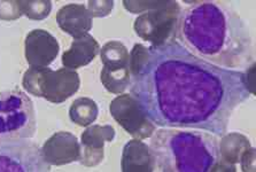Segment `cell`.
<instances>
[{
	"mask_svg": "<svg viewBox=\"0 0 256 172\" xmlns=\"http://www.w3.org/2000/svg\"><path fill=\"white\" fill-rule=\"evenodd\" d=\"M22 16L18 2H0V18L10 21Z\"/></svg>",
	"mask_w": 256,
	"mask_h": 172,
	"instance_id": "ffe728a7",
	"label": "cell"
},
{
	"mask_svg": "<svg viewBox=\"0 0 256 172\" xmlns=\"http://www.w3.org/2000/svg\"><path fill=\"white\" fill-rule=\"evenodd\" d=\"M244 77H245V85L250 94H254L255 90V64L253 62L250 68H248L246 72H244Z\"/></svg>",
	"mask_w": 256,
	"mask_h": 172,
	"instance_id": "603a6c76",
	"label": "cell"
},
{
	"mask_svg": "<svg viewBox=\"0 0 256 172\" xmlns=\"http://www.w3.org/2000/svg\"><path fill=\"white\" fill-rule=\"evenodd\" d=\"M99 53L98 42L88 34L80 38L74 39L70 48L62 54V64L67 69L76 70L91 64Z\"/></svg>",
	"mask_w": 256,
	"mask_h": 172,
	"instance_id": "5bb4252c",
	"label": "cell"
},
{
	"mask_svg": "<svg viewBox=\"0 0 256 172\" xmlns=\"http://www.w3.org/2000/svg\"><path fill=\"white\" fill-rule=\"evenodd\" d=\"M59 50V42L48 31L34 29L26 34L24 53L31 68H48L56 58Z\"/></svg>",
	"mask_w": 256,
	"mask_h": 172,
	"instance_id": "9c48e42d",
	"label": "cell"
},
{
	"mask_svg": "<svg viewBox=\"0 0 256 172\" xmlns=\"http://www.w3.org/2000/svg\"><path fill=\"white\" fill-rule=\"evenodd\" d=\"M250 148H252L250 140L244 134L236 132L224 134L218 144L220 158L231 164L240 163V160Z\"/></svg>",
	"mask_w": 256,
	"mask_h": 172,
	"instance_id": "9a60e30c",
	"label": "cell"
},
{
	"mask_svg": "<svg viewBox=\"0 0 256 172\" xmlns=\"http://www.w3.org/2000/svg\"><path fill=\"white\" fill-rule=\"evenodd\" d=\"M115 130L110 125L88 126L80 136V163L85 166H96L104 160V142H113Z\"/></svg>",
	"mask_w": 256,
	"mask_h": 172,
	"instance_id": "8fae6325",
	"label": "cell"
},
{
	"mask_svg": "<svg viewBox=\"0 0 256 172\" xmlns=\"http://www.w3.org/2000/svg\"><path fill=\"white\" fill-rule=\"evenodd\" d=\"M40 147L28 139H0V172H50Z\"/></svg>",
	"mask_w": 256,
	"mask_h": 172,
	"instance_id": "52a82bcc",
	"label": "cell"
},
{
	"mask_svg": "<svg viewBox=\"0 0 256 172\" xmlns=\"http://www.w3.org/2000/svg\"><path fill=\"white\" fill-rule=\"evenodd\" d=\"M98 106L90 98H78L70 106L69 117L80 126H90L98 117Z\"/></svg>",
	"mask_w": 256,
	"mask_h": 172,
	"instance_id": "e0dca14e",
	"label": "cell"
},
{
	"mask_svg": "<svg viewBox=\"0 0 256 172\" xmlns=\"http://www.w3.org/2000/svg\"><path fill=\"white\" fill-rule=\"evenodd\" d=\"M110 110L116 122L134 139L150 138L155 132V125L150 122L142 106L131 94L116 96L110 102Z\"/></svg>",
	"mask_w": 256,
	"mask_h": 172,
	"instance_id": "ba28073f",
	"label": "cell"
},
{
	"mask_svg": "<svg viewBox=\"0 0 256 172\" xmlns=\"http://www.w3.org/2000/svg\"><path fill=\"white\" fill-rule=\"evenodd\" d=\"M132 96L150 122L224 136L236 107L250 93L244 72L201 60L174 40L148 48V58L130 78Z\"/></svg>",
	"mask_w": 256,
	"mask_h": 172,
	"instance_id": "6da1fadb",
	"label": "cell"
},
{
	"mask_svg": "<svg viewBox=\"0 0 256 172\" xmlns=\"http://www.w3.org/2000/svg\"><path fill=\"white\" fill-rule=\"evenodd\" d=\"M180 13L177 2H147L146 12L134 20V29L142 40L160 48L176 38Z\"/></svg>",
	"mask_w": 256,
	"mask_h": 172,
	"instance_id": "277c9868",
	"label": "cell"
},
{
	"mask_svg": "<svg viewBox=\"0 0 256 172\" xmlns=\"http://www.w3.org/2000/svg\"><path fill=\"white\" fill-rule=\"evenodd\" d=\"M177 34L193 56L217 67L236 70L253 64L250 29L242 16L224 2H192L180 13Z\"/></svg>",
	"mask_w": 256,
	"mask_h": 172,
	"instance_id": "7a4b0ae2",
	"label": "cell"
},
{
	"mask_svg": "<svg viewBox=\"0 0 256 172\" xmlns=\"http://www.w3.org/2000/svg\"><path fill=\"white\" fill-rule=\"evenodd\" d=\"M88 5L93 18H104L113 10L114 2H88Z\"/></svg>",
	"mask_w": 256,
	"mask_h": 172,
	"instance_id": "44dd1931",
	"label": "cell"
},
{
	"mask_svg": "<svg viewBox=\"0 0 256 172\" xmlns=\"http://www.w3.org/2000/svg\"><path fill=\"white\" fill-rule=\"evenodd\" d=\"M129 68L123 69H102L100 80L108 92L121 94L130 85Z\"/></svg>",
	"mask_w": 256,
	"mask_h": 172,
	"instance_id": "ac0fdd59",
	"label": "cell"
},
{
	"mask_svg": "<svg viewBox=\"0 0 256 172\" xmlns=\"http://www.w3.org/2000/svg\"><path fill=\"white\" fill-rule=\"evenodd\" d=\"M22 85L34 96L52 104H61L78 91L80 80L75 70L60 68H29L23 75Z\"/></svg>",
	"mask_w": 256,
	"mask_h": 172,
	"instance_id": "8992f818",
	"label": "cell"
},
{
	"mask_svg": "<svg viewBox=\"0 0 256 172\" xmlns=\"http://www.w3.org/2000/svg\"><path fill=\"white\" fill-rule=\"evenodd\" d=\"M42 156L48 166H64L80 161V144L70 132L60 131L46 140L40 148Z\"/></svg>",
	"mask_w": 256,
	"mask_h": 172,
	"instance_id": "30bf717a",
	"label": "cell"
},
{
	"mask_svg": "<svg viewBox=\"0 0 256 172\" xmlns=\"http://www.w3.org/2000/svg\"><path fill=\"white\" fill-rule=\"evenodd\" d=\"M122 172H154L155 163L148 144L132 139L124 144L121 158Z\"/></svg>",
	"mask_w": 256,
	"mask_h": 172,
	"instance_id": "4fadbf2b",
	"label": "cell"
},
{
	"mask_svg": "<svg viewBox=\"0 0 256 172\" xmlns=\"http://www.w3.org/2000/svg\"><path fill=\"white\" fill-rule=\"evenodd\" d=\"M100 56L106 69L129 68V50L121 42L112 40L104 44L100 50Z\"/></svg>",
	"mask_w": 256,
	"mask_h": 172,
	"instance_id": "2e32d148",
	"label": "cell"
},
{
	"mask_svg": "<svg viewBox=\"0 0 256 172\" xmlns=\"http://www.w3.org/2000/svg\"><path fill=\"white\" fill-rule=\"evenodd\" d=\"M56 23L62 31L77 39L88 34L92 29L93 16L84 5L68 4L58 10Z\"/></svg>",
	"mask_w": 256,
	"mask_h": 172,
	"instance_id": "7c38bea8",
	"label": "cell"
},
{
	"mask_svg": "<svg viewBox=\"0 0 256 172\" xmlns=\"http://www.w3.org/2000/svg\"><path fill=\"white\" fill-rule=\"evenodd\" d=\"M36 112L30 98L20 90L0 92V139L32 138Z\"/></svg>",
	"mask_w": 256,
	"mask_h": 172,
	"instance_id": "5b68a950",
	"label": "cell"
},
{
	"mask_svg": "<svg viewBox=\"0 0 256 172\" xmlns=\"http://www.w3.org/2000/svg\"><path fill=\"white\" fill-rule=\"evenodd\" d=\"M148 147L162 172H209L220 158L217 139L199 131L161 128Z\"/></svg>",
	"mask_w": 256,
	"mask_h": 172,
	"instance_id": "3957f363",
	"label": "cell"
},
{
	"mask_svg": "<svg viewBox=\"0 0 256 172\" xmlns=\"http://www.w3.org/2000/svg\"><path fill=\"white\" fill-rule=\"evenodd\" d=\"M18 6L22 15H26L30 20H44L51 13L52 2L50 0H28V2H18Z\"/></svg>",
	"mask_w": 256,
	"mask_h": 172,
	"instance_id": "d6986e66",
	"label": "cell"
},
{
	"mask_svg": "<svg viewBox=\"0 0 256 172\" xmlns=\"http://www.w3.org/2000/svg\"><path fill=\"white\" fill-rule=\"evenodd\" d=\"M242 169L244 172H255V148L248 150L240 160Z\"/></svg>",
	"mask_w": 256,
	"mask_h": 172,
	"instance_id": "7402d4cb",
	"label": "cell"
},
{
	"mask_svg": "<svg viewBox=\"0 0 256 172\" xmlns=\"http://www.w3.org/2000/svg\"><path fill=\"white\" fill-rule=\"evenodd\" d=\"M209 172H236V164H231L228 162H224L223 160H218L214 166H212V169Z\"/></svg>",
	"mask_w": 256,
	"mask_h": 172,
	"instance_id": "cb8c5ba5",
	"label": "cell"
}]
</instances>
